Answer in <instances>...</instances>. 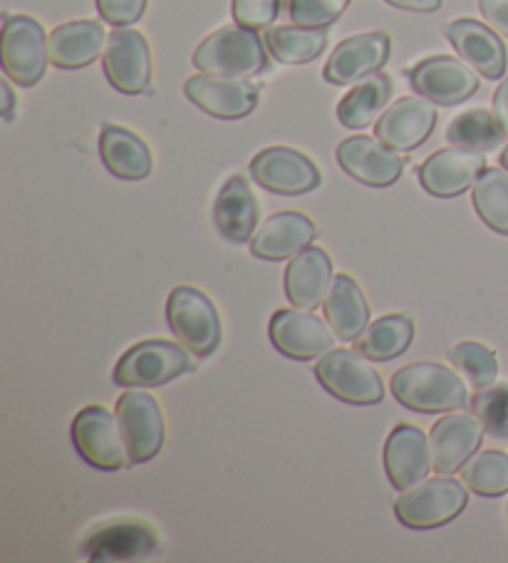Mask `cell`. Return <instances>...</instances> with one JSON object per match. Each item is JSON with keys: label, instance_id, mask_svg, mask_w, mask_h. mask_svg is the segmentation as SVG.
<instances>
[{"label": "cell", "instance_id": "cell-1", "mask_svg": "<svg viewBox=\"0 0 508 563\" xmlns=\"http://www.w3.org/2000/svg\"><path fill=\"white\" fill-rule=\"evenodd\" d=\"M395 400L412 412H454L466 405V385L454 371L439 363H412L393 375Z\"/></svg>", "mask_w": 508, "mask_h": 563}, {"label": "cell", "instance_id": "cell-2", "mask_svg": "<svg viewBox=\"0 0 508 563\" xmlns=\"http://www.w3.org/2000/svg\"><path fill=\"white\" fill-rule=\"evenodd\" d=\"M266 41L251 27L227 25L211 33L191 55L199 73L213 75H258L268 67Z\"/></svg>", "mask_w": 508, "mask_h": 563}, {"label": "cell", "instance_id": "cell-3", "mask_svg": "<svg viewBox=\"0 0 508 563\" xmlns=\"http://www.w3.org/2000/svg\"><path fill=\"white\" fill-rule=\"evenodd\" d=\"M466 484L444 474V477L422 479L407 489L395 501V517L407 529L427 531L454 521L466 509Z\"/></svg>", "mask_w": 508, "mask_h": 563}, {"label": "cell", "instance_id": "cell-4", "mask_svg": "<svg viewBox=\"0 0 508 563\" xmlns=\"http://www.w3.org/2000/svg\"><path fill=\"white\" fill-rule=\"evenodd\" d=\"M166 320L177 341L197 357H209L221 345L219 310L199 288H174L166 298Z\"/></svg>", "mask_w": 508, "mask_h": 563}, {"label": "cell", "instance_id": "cell-5", "mask_svg": "<svg viewBox=\"0 0 508 563\" xmlns=\"http://www.w3.org/2000/svg\"><path fill=\"white\" fill-rule=\"evenodd\" d=\"M318 383L347 405H377L385 397L383 377L360 351H328L316 365Z\"/></svg>", "mask_w": 508, "mask_h": 563}, {"label": "cell", "instance_id": "cell-6", "mask_svg": "<svg viewBox=\"0 0 508 563\" xmlns=\"http://www.w3.org/2000/svg\"><path fill=\"white\" fill-rule=\"evenodd\" d=\"M73 444L90 467L100 472H120L130 464L124 434L117 412L102 405H90L77 412L73 420Z\"/></svg>", "mask_w": 508, "mask_h": 563}, {"label": "cell", "instance_id": "cell-7", "mask_svg": "<svg viewBox=\"0 0 508 563\" xmlns=\"http://www.w3.org/2000/svg\"><path fill=\"white\" fill-rule=\"evenodd\" d=\"M0 63L8 80L21 87H33L45 77L51 53H47V35L43 25L31 15L3 18V47Z\"/></svg>", "mask_w": 508, "mask_h": 563}, {"label": "cell", "instance_id": "cell-8", "mask_svg": "<svg viewBox=\"0 0 508 563\" xmlns=\"http://www.w3.org/2000/svg\"><path fill=\"white\" fill-rule=\"evenodd\" d=\"M189 347L172 341H142L114 365V383L122 387H156L177 380L191 367Z\"/></svg>", "mask_w": 508, "mask_h": 563}, {"label": "cell", "instance_id": "cell-9", "mask_svg": "<svg viewBox=\"0 0 508 563\" xmlns=\"http://www.w3.org/2000/svg\"><path fill=\"white\" fill-rule=\"evenodd\" d=\"M156 551H159L156 529L140 519L100 523L80 543V556L87 561H144Z\"/></svg>", "mask_w": 508, "mask_h": 563}, {"label": "cell", "instance_id": "cell-10", "mask_svg": "<svg viewBox=\"0 0 508 563\" xmlns=\"http://www.w3.org/2000/svg\"><path fill=\"white\" fill-rule=\"evenodd\" d=\"M102 67L110 85L122 95L150 92L152 85V53L150 43L140 31L114 27L107 35Z\"/></svg>", "mask_w": 508, "mask_h": 563}, {"label": "cell", "instance_id": "cell-11", "mask_svg": "<svg viewBox=\"0 0 508 563\" xmlns=\"http://www.w3.org/2000/svg\"><path fill=\"white\" fill-rule=\"evenodd\" d=\"M409 85L417 95L432 100L437 107H454L476 95L478 73L459 57L434 55L424 57L409 70Z\"/></svg>", "mask_w": 508, "mask_h": 563}, {"label": "cell", "instance_id": "cell-12", "mask_svg": "<svg viewBox=\"0 0 508 563\" xmlns=\"http://www.w3.org/2000/svg\"><path fill=\"white\" fill-rule=\"evenodd\" d=\"M268 335L278 353L292 357V361H316V357L332 351V343L338 338L332 325L320 316L296 306L280 308L270 318Z\"/></svg>", "mask_w": 508, "mask_h": 563}, {"label": "cell", "instance_id": "cell-13", "mask_svg": "<svg viewBox=\"0 0 508 563\" xmlns=\"http://www.w3.org/2000/svg\"><path fill=\"white\" fill-rule=\"evenodd\" d=\"M189 100L201 112L211 114L217 120H241L256 110L261 100V90L246 77L236 75H213L201 73L194 75L184 85Z\"/></svg>", "mask_w": 508, "mask_h": 563}, {"label": "cell", "instance_id": "cell-14", "mask_svg": "<svg viewBox=\"0 0 508 563\" xmlns=\"http://www.w3.org/2000/svg\"><path fill=\"white\" fill-rule=\"evenodd\" d=\"M251 177L258 187L280 197H300L320 187V169L308 154L290 147H268L251 159Z\"/></svg>", "mask_w": 508, "mask_h": 563}, {"label": "cell", "instance_id": "cell-15", "mask_svg": "<svg viewBox=\"0 0 508 563\" xmlns=\"http://www.w3.org/2000/svg\"><path fill=\"white\" fill-rule=\"evenodd\" d=\"M114 412L122 427L126 450H130V464L154 460L164 444V417L159 402L136 387L117 400Z\"/></svg>", "mask_w": 508, "mask_h": 563}, {"label": "cell", "instance_id": "cell-16", "mask_svg": "<svg viewBox=\"0 0 508 563\" xmlns=\"http://www.w3.org/2000/svg\"><path fill=\"white\" fill-rule=\"evenodd\" d=\"M335 157L347 177L375 189L393 187L405 172V159L399 157L397 150L379 137H367V134L347 137L338 147Z\"/></svg>", "mask_w": 508, "mask_h": 563}, {"label": "cell", "instance_id": "cell-17", "mask_svg": "<svg viewBox=\"0 0 508 563\" xmlns=\"http://www.w3.org/2000/svg\"><path fill=\"white\" fill-rule=\"evenodd\" d=\"M484 424L476 415L449 412L429 430L432 467L439 474H454L474 457L484 442Z\"/></svg>", "mask_w": 508, "mask_h": 563}, {"label": "cell", "instance_id": "cell-18", "mask_svg": "<svg viewBox=\"0 0 508 563\" xmlns=\"http://www.w3.org/2000/svg\"><path fill=\"white\" fill-rule=\"evenodd\" d=\"M437 104L422 95L399 97L375 124V134L397 152H412L432 137L437 128Z\"/></svg>", "mask_w": 508, "mask_h": 563}, {"label": "cell", "instance_id": "cell-19", "mask_svg": "<svg viewBox=\"0 0 508 563\" xmlns=\"http://www.w3.org/2000/svg\"><path fill=\"white\" fill-rule=\"evenodd\" d=\"M389 51H393V41L383 31L353 35L332 51L322 75L332 85H355L383 70L389 60Z\"/></svg>", "mask_w": 508, "mask_h": 563}, {"label": "cell", "instance_id": "cell-20", "mask_svg": "<svg viewBox=\"0 0 508 563\" xmlns=\"http://www.w3.org/2000/svg\"><path fill=\"white\" fill-rule=\"evenodd\" d=\"M486 169L484 152L466 147L439 150L419 167V181L427 194L439 199H452L464 194Z\"/></svg>", "mask_w": 508, "mask_h": 563}, {"label": "cell", "instance_id": "cell-21", "mask_svg": "<svg viewBox=\"0 0 508 563\" xmlns=\"http://www.w3.org/2000/svg\"><path fill=\"white\" fill-rule=\"evenodd\" d=\"M444 35L456 55L486 80H501L506 75V45L492 25L472 21V18H459L444 27Z\"/></svg>", "mask_w": 508, "mask_h": 563}, {"label": "cell", "instance_id": "cell-22", "mask_svg": "<svg viewBox=\"0 0 508 563\" xmlns=\"http://www.w3.org/2000/svg\"><path fill=\"white\" fill-rule=\"evenodd\" d=\"M432 467V446L415 424H397L385 444V472L397 492L412 489Z\"/></svg>", "mask_w": 508, "mask_h": 563}, {"label": "cell", "instance_id": "cell-23", "mask_svg": "<svg viewBox=\"0 0 508 563\" xmlns=\"http://www.w3.org/2000/svg\"><path fill=\"white\" fill-rule=\"evenodd\" d=\"M318 236L316 221L300 211L273 213L251 239V254L263 261H286L298 256Z\"/></svg>", "mask_w": 508, "mask_h": 563}, {"label": "cell", "instance_id": "cell-24", "mask_svg": "<svg viewBox=\"0 0 508 563\" xmlns=\"http://www.w3.org/2000/svg\"><path fill=\"white\" fill-rule=\"evenodd\" d=\"M332 261L325 249L308 246L286 268V296L296 308L312 310L325 303L332 286Z\"/></svg>", "mask_w": 508, "mask_h": 563}, {"label": "cell", "instance_id": "cell-25", "mask_svg": "<svg viewBox=\"0 0 508 563\" xmlns=\"http://www.w3.org/2000/svg\"><path fill=\"white\" fill-rule=\"evenodd\" d=\"M258 201L243 177H231L223 184L213 203V223L231 244H246L253 239L258 229Z\"/></svg>", "mask_w": 508, "mask_h": 563}, {"label": "cell", "instance_id": "cell-26", "mask_svg": "<svg viewBox=\"0 0 508 563\" xmlns=\"http://www.w3.org/2000/svg\"><path fill=\"white\" fill-rule=\"evenodd\" d=\"M107 45V33L100 21H73L47 35L51 63L60 70H80L92 65Z\"/></svg>", "mask_w": 508, "mask_h": 563}, {"label": "cell", "instance_id": "cell-27", "mask_svg": "<svg viewBox=\"0 0 508 563\" xmlns=\"http://www.w3.org/2000/svg\"><path fill=\"white\" fill-rule=\"evenodd\" d=\"M325 318L335 330L338 341L355 343L369 323V303L357 286V280L347 274H338L325 296Z\"/></svg>", "mask_w": 508, "mask_h": 563}, {"label": "cell", "instance_id": "cell-28", "mask_svg": "<svg viewBox=\"0 0 508 563\" xmlns=\"http://www.w3.org/2000/svg\"><path fill=\"white\" fill-rule=\"evenodd\" d=\"M100 157L104 167L117 179L140 181L152 174V152L146 142L124 128L117 124H107L100 134Z\"/></svg>", "mask_w": 508, "mask_h": 563}, {"label": "cell", "instance_id": "cell-29", "mask_svg": "<svg viewBox=\"0 0 508 563\" xmlns=\"http://www.w3.org/2000/svg\"><path fill=\"white\" fill-rule=\"evenodd\" d=\"M415 341V320L407 313H389L369 323L355 341V351L373 363H389L407 353Z\"/></svg>", "mask_w": 508, "mask_h": 563}, {"label": "cell", "instance_id": "cell-30", "mask_svg": "<svg viewBox=\"0 0 508 563\" xmlns=\"http://www.w3.org/2000/svg\"><path fill=\"white\" fill-rule=\"evenodd\" d=\"M393 97V80L385 73H375L357 82L338 104V120L347 130H365L375 122Z\"/></svg>", "mask_w": 508, "mask_h": 563}, {"label": "cell", "instance_id": "cell-31", "mask_svg": "<svg viewBox=\"0 0 508 563\" xmlns=\"http://www.w3.org/2000/svg\"><path fill=\"white\" fill-rule=\"evenodd\" d=\"M268 53L283 65H306L322 55L328 45L325 27H308V25H276L268 27L266 35Z\"/></svg>", "mask_w": 508, "mask_h": 563}, {"label": "cell", "instance_id": "cell-32", "mask_svg": "<svg viewBox=\"0 0 508 563\" xmlns=\"http://www.w3.org/2000/svg\"><path fill=\"white\" fill-rule=\"evenodd\" d=\"M506 137L508 134L501 128V122H498L496 114L482 110V107H478V110H468L464 114H459L446 130V140L452 142L454 147H466L476 152H492Z\"/></svg>", "mask_w": 508, "mask_h": 563}, {"label": "cell", "instance_id": "cell-33", "mask_svg": "<svg viewBox=\"0 0 508 563\" xmlns=\"http://www.w3.org/2000/svg\"><path fill=\"white\" fill-rule=\"evenodd\" d=\"M474 209L488 229L508 236V172L484 169L472 191Z\"/></svg>", "mask_w": 508, "mask_h": 563}, {"label": "cell", "instance_id": "cell-34", "mask_svg": "<svg viewBox=\"0 0 508 563\" xmlns=\"http://www.w3.org/2000/svg\"><path fill=\"white\" fill-rule=\"evenodd\" d=\"M462 482L482 497H501L508 492V454L484 450L462 467Z\"/></svg>", "mask_w": 508, "mask_h": 563}, {"label": "cell", "instance_id": "cell-35", "mask_svg": "<svg viewBox=\"0 0 508 563\" xmlns=\"http://www.w3.org/2000/svg\"><path fill=\"white\" fill-rule=\"evenodd\" d=\"M446 357L456 371H462L466 375V380L472 383L474 390H482V387L496 383L498 361L494 351H488L486 345L474 341L456 343L454 347H449Z\"/></svg>", "mask_w": 508, "mask_h": 563}, {"label": "cell", "instance_id": "cell-36", "mask_svg": "<svg viewBox=\"0 0 508 563\" xmlns=\"http://www.w3.org/2000/svg\"><path fill=\"white\" fill-rule=\"evenodd\" d=\"M472 412L496 440H508V385H488L476 390Z\"/></svg>", "mask_w": 508, "mask_h": 563}, {"label": "cell", "instance_id": "cell-37", "mask_svg": "<svg viewBox=\"0 0 508 563\" xmlns=\"http://www.w3.org/2000/svg\"><path fill=\"white\" fill-rule=\"evenodd\" d=\"M350 0H290V21L308 27H328L347 11Z\"/></svg>", "mask_w": 508, "mask_h": 563}, {"label": "cell", "instance_id": "cell-38", "mask_svg": "<svg viewBox=\"0 0 508 563\" xmlns=\"http://www.w3.org/2000/svg\"><path fill=\"white\" fill-rule=\"evenodd\" d=\"M233 21L251 31L270 27L280 13V0H233Z\"/></svg>", "mask_w": 508, "mask_h": 563}, {"label": "cell", "instance_id": "cell-39", "mask_svg": "<svg viewBox=\"0 0 508 563\" xmlns=\"http://www.w3.org/2000/svg\"><path fill=\"white\" fill-rule=\"evenodd\" d=\"M102 21L114 27H126L140 21L146 11V0H95Z\"/></svg>", "mask_w": 508, "mask_h": 563}, {"label": "cell", "instance_id": "cell-40", "mask_svg": "<svg viewBox=\"0 0 508 563\" xmlns=\"http://www.w3.org/2000/svg\"><path fill=\"white\" fill-rule=\"evenodd\" d=\"M482 15L498 35L508 37V0H478Z\"/></svg>", "mask_w": 508, "mask_h": 563}, {"label": "cell", "instance_id": "cell-41", "mask_svg": "<svg viewBox=\"0 0 508 563\" xmlns=\"http://www.w3.org/2000/svg\"><path fill=\"white\" fill-rule=\"evenodd\" d=\"M385 3L409 13H434L442 8V0H385Z\"/></svg>", "mask_w": 508, "mask_h": 563}, {"label": "cell", "instance_id": "cell-42", "mask_svg": "<svg viewBox=\"0 0 508 563\" xmlns=\"http://www.w3.org/2000/svg\"><path fill=\"white\" fill-rule=\"evenodd\" d=\"M494 114L508 134V75L504 77L501 85H498L496 92H494Z\"/></svg>", "mask_w": 508, "mask_h": 563}, {"label": "cell", "instance_id": "cell-43", "mask_svg": "<svg viewBox=\"0 0 508 563\" xmlns=\"http://www.w3.org/2000/svg\"><path fill=\"white\" fill-rule=\"evenodd\" d=\"M0 95H3V120H13L15 112V92L8 80L0 82Z\"/></svg>", "mask_w": 508, "mask_h": 563}, {"label": "cell", "instance_id": "cell-44", "mask_svg": "<svg viewBox=\"0 0 508 563\" xmlns=\"http://www.w3.org/2000/svg\"><path fill=\"white\" fill-rule=\"evenodd\" d=\"M501 167L508 172V144H506V150H504V154H501Z\"/></svg>", "mask_w": 508, "mask_h": 563}]
</instances>
